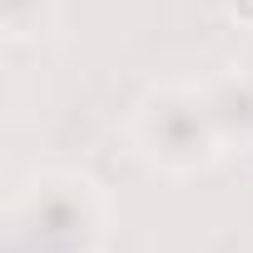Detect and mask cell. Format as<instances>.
Listing matches in <instances>:
<instances>
[{
  "label": "cell",
  "instance_id": "cell-1",
  "mask_svg": "<svg viewBox=\"0 0 253 253\" xmlns=\"http://www.w3.org/2000/svg\"><path fill=\"white\" fill-rule=\"evenodd\" d=\"M134 144L169 174H194L218 159L223 134L213 124L209 94L189 84H164L149 89L134 109Z\"/></svg>",
  "mask_w": 253,
  "mask_h": 253
},
{
  "label": "cell",
  "instance_id": "cell-2",
  "mask_svg": "<svg viewBox=\"0 0 253 253\" xmlns=\"http://www.w3.org/2000/svg\"><path fill=\"white\" fill-rule=\"evenodd\" d=\"M15 228L45 253H89L104 233V204L89 179L45 174L25 189L15 209Z\"/></svg>",
  "mask_w": 253,
  "mask_h": 253
},
{
  "label": "cell",
  "instance_id": "cell-3",
  "mask_svg": "<svg viewBox=\"0 0 253 253\" xmlns=\"http://www.w3.org/2000/svg\"><path fill=\"white\" fill-rule=\"evenodd\" d=\"M209 109H213V124H218V134H223V144H253V84L233 70V75H223V80H213L209 89Z\"/></svg>",
  "mask_w": 253,
  "mask_h": 253
},
{
  "label": "cell",
  "instance_id": "cell-4",
  "mask_svg": "<svg viewBox=\"0 0 253 253\" xmlns=\"http://www.w3.org/2000/svg\"><path fill=\"white\" fill-rule=\"evenodd\" d=\"M45 5H50V0H0V10H5V30H10L15 40L40 35V30L50 25V15H40Z\"/></svg>",
  "mask_w": 253,
  "mask_h": 253
},
{
  "label": "cell",
  "instance_id": "cell-5",
  "mask_svg": "<svg viewBox=\"0 0 253 253\" xmlns=\"http://www.w3.org/2000/svg\"><path fill=\"white\" fill-rule=\"evenodd\" d=\"M238 75H243V80H248V84H253V45H248V50H243V60H238Z\"/></svg>",
  "mask_w": 253,
  "mask_h": 253
},
{
  "label": "cell",
  "instance_id": "cell-6",
  "mask_svg": "<svg viewBox=\"0 0 253 253\" xmlns=\"http://www.w3.org/2000/svg\"><path fill=\"white\" fill-rule=\"evenodd\" d=\"M228 10H233L238 20H248V15H253V0H228Z\"/></svg>",
  "mask_w": 253,
  "mask_h": 253
}]
</instances>
